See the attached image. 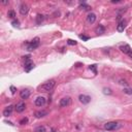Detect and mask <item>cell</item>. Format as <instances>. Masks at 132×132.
<instances>
[{
  "label": "cell",
  "instance_id": "cell-17",
  "mask_svg": "<svg viewBox=\"0 0 132 132\" xmlns=\"http://www.w3.org/2000/svg\"><path fill=\"white\" fill-rule=\"evenodd\" d=\"M34 132H47V129L44 126H38V127L35 128Z\"/></svg>",
  "mask_w": 132,
  "mask_h": 132
},
{
  "label": "cell",
  "instance_id": "cell-7",
  "mask_svg": "<svg viewBox=\"0 0 132 132\" xmlns=\"http://www.w3.org/2000/svg\"><path fill=\"white\" fill-rule=\"evenodd\" d=\"M47 102V100H46V98L42 97V96H38V97L35 99V101H34V103H35V105L38 106V107H41V106H43L44 104H46Z\"/></svg>",
  "mask_w": 132,
  "mask_h": 132
},
{
  "label": "cell",
  "instance_id": "cell-11",
  "mask_svg": "<svg viewBox=\"0 0 132 132\" xmlns=\"http://www.w3.org/2000/svg\"><path fill=\"white\" fill-rule=\"evenodd\" d=\"M26 108V104L25 102H19L17 103V105L14 106V109H16L17 113H23Z\"/></svg>",
  "mask_w": 132,
  "mask_h": 132
},
{
  "label": "cell",
  "instance_id": "cell-19",
  "mask_svg": "<svg viewBox=\"0 0 132 132\" xmlns=\"http://www.w3.org/2000/svg\"><path fill=\"white\" fill-rule=\"evenodd\" d=\"M43 19H44V17L42 16V14H37V17H36V23L37 24H40L43 21Z\"/></svg>",
  "mask_w": 132,
  "mask_h": 132
},
{
  "label": "cell",
  "instance_id": "cell-15",
  "mask_svg": "<svg viewBox=\"0 0 132 132\" xmlns=\"http://www.w3.org/2000/svg\"><path fill=\"white\" fill-rule=\"evenodd\" d=\"M35 118L37 119H40V118H43V117L47 116V112H46V110H39V112H36L34 113Z\"/></svg>",
  "mask_w": 132,
  "mask_h": 132
},
{
  "label": "cell",
  "instance_id": "cell-31",
  "mask_svg": "<svg viewBox=\"0 0 132 132\" xmlns=\"http://www.w3.org/2000/svg\"><path fill=\"white\" fill-rule=\"evenodd\" d=\"M128 56H129V57H130V58L132 59V51H131V52H130V53L128 54Z\"/></svg>",
  "mask_w": 132,
  "mask_h": 132
},
{
  "label": "cell",
  "instance_id": "cell-23",
  "mask_svg": "<svg viewBox=\"0 0 132 132\" xmlns=\"http://www.w3.org/2000/svg\"><path fill=\"white\" fill-rule=\"evenodd\" d=\"M67 43L69 44V46H76L77 44V42L75 40H72V39H68L67 40Z\"/></svg>",
  "mask_w": 132,
  "mask_h": 132
},
{
  "label": "cell",
  "instance_id": "cell-3",
  "mask_svg": "<svg viewBox=\"0 0 132 132\" xmlns=\"http://www.w3.org/2000/svg\"><path fill=\"white\" fill-rule=\"evenodd\" d=\"M24 60H25V65H24V69H25L26 72H30L31 71V69H33L34 68V63H33L31 61V57L30 56H25L23 57Z\"/></svg>",
  "mask_w": 132,
  "mask_h": 132
},
{
  "label": "cell",
  "instance_id": "cell-4",
  "mask_svg": "<svg viewBox=\"0 0 132 132\" xmlns=\"http://www.w3.org/2000/svg\"><path fill=\"white\" fill-rule=\"evenodd\" d=\"M119 128V123L117 122H107L104 124V129L107 131H113Z\"/></svg>",
  "mask_w": 132,
  "mask_h": 132
},
{
  "label": "cell",
  "instance_id": "cell-26",
  "mask_svg": "<svg viewBox=\"0 0 132 132\" xmlns=\"http://www.w3.org/2000/svg\"><path fill=\"white\" fill-rule=\"evenodd\" d=\"M124 93L131 95V94H132V89H124Z\"/></svg>",
  "mask_w": 132,
  "mask_h": 132
},
{
  "label": "cell",
  "instance_id": "cell-5",
  "mask_svg": "<svg viewBox=\"0 0 132 132\" xmlns=\"http://www.w3.org/2000/svg\"><path fill=\"white\" fill-rule=\"evenodd\" d=\"M71 103V98L69 97V96H67V97H63L62 99H60L59 101V105L61 107H66L68 105H70Z\"/></svg>",
  "mask_w": 132,
  "mask_h": 132
},
{
  "label": "cell",
  "instance_id": "cell-21",
  "mask_svg": "<svg viewBox=\"0 0 132 132\" xmlns=\"http://www.w3.org/2000/svg\"><path fill=\"white\" fill-rule=\"evenodd\" d=\"M103 94H105V95H112L113 94V91L109 88H104L103 89Z\"/></svg>",
  "mask_w": 132,
  "mask_h": 132
},
{
  "label": "cell",
  "instance_id": "cell-6",
  "mask_svg": "<svg viewBox=\"0 0 132 132\" xmlns=\"http://www.w3.org/2000/svg\"><path fill=\"white\" fill-rule=\"evenodd\" d=\"M79 100L80 102H82L83 104H88L91 102V97L89 95H85V94H80L79 96Z\"/></svg>",
  "mask_w": 132,
  "mask_h": 132
},
{
  "label": "cell",
  "instance_id": "cell-27",
  "mask_svg": "<svg viewBox=\"0 0 132 132\" xmlns=\"http://www.w3.org/2000/svg\"><path fill=\"white\" fill-rule=\"evenodd\" d=\"M80 38L83 40H85V41L89 40V36H85V35H80Z\"/></svg>",
  "mask_w": 132,
  "mask_h": 132
},
{
  "label": "cell",
  "instance_id": "cell-10",
  "mask_svg": "<svg viewBox=\"0 0 132 132\" xmlns=\"http://www.w3.org/2000/svg\"><path fill=\"white\" fill-rule=\"evenodd\" d=\"M30 94H31V92H30V90L28 89H23L22 91H20V97L22 99H28L30 97Z\"/></svg>",
  "mask_w": 132,
  "mask_h": 132
},
{
  "label": "cell",
  "instance_id": "cell-20",
  "mask_svg": "<svg viewBox=\"0 0 132 132\" xmlns=\"http://www.w3.org/2000/svg\"><path fill=\"white\" fill-rule=\"evenodd\" d=\"M82 9H85V10H90L91 9V6H89L88 4H86V3H83V4H80V6Z\"/></svg>",
  "mask_w": 132,
  "mask_h": 132
},
{
  "label": "cell",
  "instance_id": "cell-12",
  "mask_svg": "<svg viewBox=\"0 0 132 132\" xmlns=\"http://www.w3.org/2000/svg\"><path fill=\"white\" fill-rule=\"evenodd\" d=\"M13 110H14V106L13 105H8L6 106L5 108L3 109V116L5 118H7V117L11 116V113H13Z\"/></svg>",
  "mask_w": 132,
  "mask_h": 132
},
{
  "label": "cell",
  "instance_id": "cell-1",
  "mask_svg": "<svg viewBox=\"0 0 132 132\" xmlns=\"http://www.w3.org/2000/svg\"><path fill=\"white\" fill-rule=\"evenodd\" d=\"M55 86H56L55 80H47V82L44 83L43 85H41L39 87V90L42 92H49V91H52Z\"/></svg>",
  "mask_w": 132,
  "mask_h": 132
},
{
  "label": "cell",
  "instance_id": "cell-22",
  "mask_svg": "<svg viewBox=\"0 0 132 132\" xmlns=\"http://www.w3.org/2000/svg\"><path fill=\"white\" fill-rule=\"evenodd\" d=\"M89 68H90V70H92L95 74H97V66L96 65H91Z\"/></svg>",
  "mask_w": 132,
  "mask_h": 132
},
{
  "label": "cell",
  "instance_id": "cell-16",
  "mask_svg": "<svg viewBox=\"0 0 132 132\" xmlns=\"http://www.w3.org/2000/svg\"><path fill=\"white\" fill-rule=\"evenodd\" d=\"M95 32L97 33V34L101 35V34H103V33L105 32V28H104L103 25H98L97 27H96V29H95Z\"/></svg>",
  "mask_w": 132,
  "mask_h": 132
},
{
  "label": "cell",
  "instance_id": "cell-14",
  "mask_svg": "<svg viewBox=\"0 0 132 132\" xmlns=\"http://www.w3.org/2000/svg\"><path fill=\"white\" fill-rule=\"evenodd\" d=\"M126 28V21L125 20H122L120 21L119 24L117 25V31L118 32H123Z\"/></svg>",
  "mask_w": 132,
  "mask_h": 132
},
{
  "label": "cell",
  "instance_id": "cell-8",
  "mask_svg": "<svg viewBox=\"0 0 132 132\" xmlns=\"http://www.w3.org/2000/svg\"><path fill=\"white\" fill-rule=\"evenodd\" d=\"M96 19H97V16L94 14V13H90L88 16H87V23L88 24H94L95 22H96Z\"/></svg>",
  "mask_w": 132,
  "mask_h": 132
},
{
  "label": "cell",
  "instance_id": "cell-24",
  "mask_svg": "<svg viewBox=\"0 0 132 132\" xmlns=\"http://www.w3.org/2000/svg\"><path fill=\"white\" fill-rule=\"evenodd\" d=\"M28 123V118H23L20 121V125H26Z\"/></svg>",
  "mask_w": 132,
  "mask_h": 132
},
{
  "label": "cell",
  "instance_id": "cell-18",
  "mask_svg": "<svg viewBox=\"0 0 132 132\" xmlns=\"http://www.w3.org/2000/svg\"><path fill=\"white\" fill-rule=\"evenodd\" d=\"M7 17L10 18V19H14V18H16V13H14V10H8Z\"/></svg>",
  "mask_w": 132,
  "mask_h": 132
},
{
  "label": "cell",
  "instance_id": "cell-2",
  "mask_svg": "<svg viewBox=\"0 0 132 132\" xmlns=\"http://www.w3.org/2000/svg\"><path fill=\"white\" fill-rule=\"evenodd\" d=\"M40 44V41H39V37H35L34 39H32L31 41H28L26 42V46H27V51L31 52V51H34L35 49H37Z\"/></svg>",
  "mask_w": 132,
  "mask_h": 132
},
{
  "label": "cell",
  "instance_id": "cell-9",
  "mask_svg": "<svg viewBox=\"0 0 132 132\" xmlns=\"http://www.w3.org/2000/svg\"><path fill=\"white\" fill-rule=\"evenodd\" d=\"M29 13V6L27 5L26 3H23L21 4L20 6V14H22V16H27Z\"/></svg>",
  "mask_w": 132,
  "mask_h": 132
},
{
  "label": "cell",
  "instance_id": "cell-32",
  "mask_svg": "<svg viewBox=\"0 0 132 132\" xmlns=\"http://www.w3.org/2000/svg\"><path fill=\"white\" fill-rule=\"evenodd\" d=\"M8 3H9L8 1H3V2H2V4H8Z\"/></svg>",
  "mask_w": 132,
  "mask_h": 132
},
{
  "label": "cell",
  "instance_id": "cell-13",
  "mask_svg": "<svg viewBox=\"0 0 132 132\" xmlns=\"http://www.w3.org/2000/svg\"><path fill=\"white\" fill-rule=\"evenodd\" d=\"M120 51H121L122 53H124V54H126V55H128L129 53L131 52V47H130V46L129 44H123V46H120Z\"/></svg>",
  "mask_w": 132,
  "mask_h": 132
},
{
  "label": "cell",
  "instance_id": "cell-30",
  "mask_svg": "<svg viewBox=\"0 0 132 132\" xmlns=\"http://www.w3.org/2000/svg\"><path fill=\"white\" fill-rule=\"evenodd\" d=\"M80 65H83V64H82V63H76V64H75V66H76V67H80Z\"/></svg>",
  "mask_w": 132,
  "mask_h": 132
},
{
  "label": "cell",
  "instance_id": "cell-25",
  "mask_svg": "<svg viewBox=\"0 0 132 132\" xmlns=\"http://www.w3.org/2000/svg\"><path fill=\"white\" fill-rule=\"evenodd\" d=\"M11 24H13V25H14V27H18V26L20 25V22H19L18 20H14V21H13V23H11Z\"/></svg>",
  "mask_w": 132,
  "mask_h": 132
},
{
  "label": "cell",
  "instance_id": "cell-28",
  "mask_svg": "<svg viewBox=\"0 0 132 132\" xmlns=\"http://www.w3.org/2000/svg\"><path fill=\"white\" fill-rule=\"evenodd\" d=\"M10 91H11V94H16V91H17L16 87H14V86H10Z\"/></svg>",
  "mask_w": 132,
  "mask_h": 132
},
{
  "label": "cell",
  "instance_id": "cell-29",
  "mask_svg": "<svg viewBox=\"0 0 132 132\" xmlns=\"http://www.w3.org/2000/svg\"><path fill=\"white\" fill-rule=\"evenodd\" d=\"M120 84H121V85H125V86L128 85V83L126 80H120Z\"/></svg>",
  "mask_w": 132,
  "mask_h": 132
}]
</instances>
